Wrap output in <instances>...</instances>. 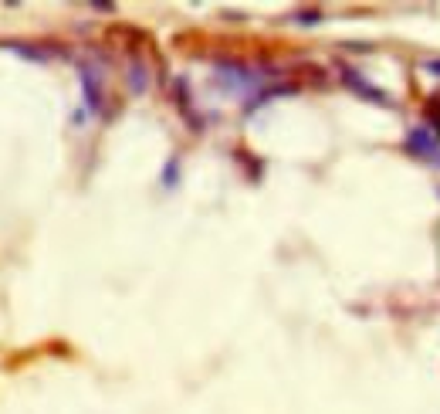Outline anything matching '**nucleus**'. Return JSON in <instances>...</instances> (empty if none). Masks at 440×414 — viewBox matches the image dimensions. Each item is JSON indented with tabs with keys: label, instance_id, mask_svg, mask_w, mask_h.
Masks as SVG:
<instances>
[{
	"label": "nucleus",
	"instance_id": "obj_1",
	"mask_svg": "<svg viewBox=\"0 0 440 414\" xmlns=\"http://www.w3.org/2000/svg\"><path fill=\"white\" fill-rule=\"evenodd\" d=\"M406 150H410L413 157H420V160L440 163V139H437V129H427V126H417V129H410V136H406Z\"/></svg>",
	"mask_w": 440,
	"mask_h": 414
},
{
	"label": "nucleus",
	"instance_id": "obj_2",
	"mask_svg": "<svg viewBox=\"0 0 440 414\" xmlns=\"http://www.w3.org/2000/svg\"><path fill=\"white\" fill-rule=\"evenodd\" d=\"M339 79H342V85H349L352 92H359L363 99H369V102H376V105H389V99H386V92L383 89H376V85H369V82L356 72V68H349V65H342L339 68Z\"/></svg>",
	"mask_w": 440,
	"mask_h": 414
},
{
	"label": "nucleus",
	"instance_id": "obj_3",
	"mask_svg": "<svg viewBox=\"0 0 440 414\" xmlns=\"http://www.w3.org/2000/svg\"><path fill=\"white\" fill-rule=\"evenodd\" d=\"M81 85H85V102L92 112H102V85L95 82V75L88 72V65H81Z\"/></svg>",
	"mask_w": 440,
	"mask_h": 414
},
{
	"label": "nucleus",
	"instance_id": "obj_4",
	"mask_svg": "<svg viewBox=\"0 0 440 414\" xmlns=\"http://www.w3.org/2000/svg\"><path fill=\"white\" fill-rule=\"evenodd\" d=\"M129 85H133V92L139 96L146 85H149V75H146V68H142V61L135 58L133 65H129Z\"/></svg>",
	"mask_w": 440,
	"mask_h": 414
},
{
	"label": "nucleus",
	"instance_id": "obj_5",
	"mask_svg": "<svg viewBox=\"0 0 440 414\" xmlns=\"http://www.w3.org/2000/svg\"><path fill=\"white\" fill-rule=\"evenodd\" d=\"M11 48H14L18 55H24V58H34V61H48L51 55H55L51 48H27V44H11Z\"/></svg>",
	"mask_w": 440,
	"mask_h": 414
},
{
	"label": "nucleus",
	"instance_id": "obj_6",
	"mask_svg": "<svg viewBox=\"0 0 440 414\" xmlns=\"http://www.w3.org/2000/svg\"><path fill=\"white\" fill-rule=\"evenodd\" d=\"M295 20H302V24H319L322 18H319V11H302V14H298Z\"/></svg>",
	"mask_w": 440,
	"mask_h": 414
},
{
	"label": "nucleus",
	"instance_id": "obj_7",
	"mask_svg": "<svg viewBox=\"0 0 440 414\" xmlns=\"http://www.w3.org/2000/svg\"><path fill=\"white\" fill-rule=\"evenodd\" d=\"M423 68H427L430 75H440V58H430V61H423Z\"/></svg>",
	"mask_w": 440,
	"mask_h": 414
},
{
	"label": "nucleus",
	"instance_id": "obj_8",
	"mask_svg": "<svg viewBox=\"0 0 440 414\" xmlns=\"http://www.w3.org/2000/svg\"><path fill=\"white\" fill-rule=\"evenodd\" d=\"M163 183H166V187H170V183H176V163H170V167H166V180H163Z\"/></svg>",
	"mask_w": 440,
	"mask_h": 414
}]
</instances>
